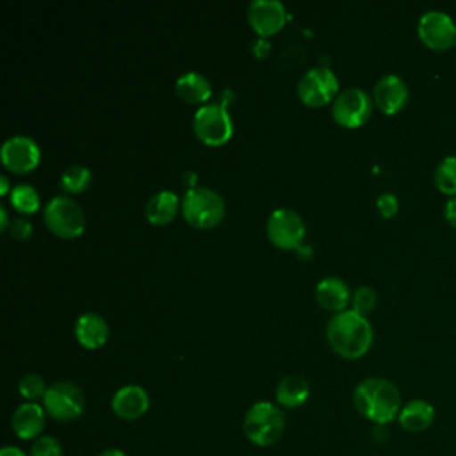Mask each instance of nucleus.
Segmentation results:
<instances>
[{
    "label": "nucleus",
    "mask_w": 456,
    "mask_h": 456,
    "mask_svg": "<svg viewBox=\"0 0 456 456\" xmlns=\"http://www.w3.org/2000/svg\"><path fill=\"white\" fill-rule=\"evenodd\" d=\"M372 326L369 319L356 310H342L330 317L326 324V340L342 358L354 360L363 356L372 344Z\"/></svg>",
    "instance_id": "nucleus-1"
},
{
    "label": "nucleus",
    "mask_w": 456,
    "mask_h": 456,
    "mask_svg": "<svg viewBox=\"0 0 456 456\" xmlns=\"http://www.w3.org/2000/svg\"><path fill=\"white\" fill-rule=\"evenodd\" d=\"M354 408L367 420L385 426L392 422L401 411L399 388L385 378H365L353 392Z\"/></svg>",
    "instance_id": "nucleus-2"
},
{
    "label": "nucleus",
    "mask_w": 456,
    "mask_h": 456,
    "mask_svg": "<svg viewBox=\"0 0 456 456\" xmlns=\"http://www.w3.org/2000/svg\"><path fill=\"white\" fill-rule=\"evenodd\" d=\"M242 429L251 444L269 447L276 444L285 431V413L269 401H258L246 411Z\"/></svg>",
    "instance_id": "nucleus-3"
},
{
    "label": "nucleus",
    "mask_w": 456,
    "mask_h": 456,
    "mask_svg": "<svg viewBox=\"0 0 456 456\" xmlns=\"http://www.w3.org/2000/svg\"><path fill=\"white\" fill-rule=\"evenodd\" d=\"M182 214L194 228H212L224 217V201L214 189L194 185L182 196Z\"/></svg>",
    "instance_id": "nucleus-4"
},
{
    "label": "nucleus",
    "mask_w": 456,
    "mask_h": 456,
    "mask_svg": "<svg viewBox=\"0 0 456 456\" xmlns=\"http://www.w3.org/2000/svg\"><path fill=\"white\" fill-rule=\"evenodd\" d=\"M46 228L62 239L77 237L86 228V214L82 207L69 196H53L43 208Z\"/></svg>",
    "instance_id": "nucleus-5"
},
{
    "label": "nucleus",
    "mask_w": 456,
    "mask_h": 456,
    "mask_svg": "<svg viewBox=\"0 0 456 456\" xmlns=\"http://www.w3.org/2000/svg\"><path fill=\"white\" fill-rule=\"evenodd\" d=\"M192 128L201 142L219 146L232 137L233 123L223 103H205L194 112Z\"/></svg>",
    "instance_id": "nucleus-6"
},
{
    "label": "nucleus",
    "mask_w": 456,
    "mask_h": 456,
    "mask_svg": "<svg viewBox=\"0 0 456 456\" xmlns=\"http://www.w3.org/2000/svg\"><path fill=\"white\" fill-rule=\"evenodd\" d=\"M43 408L52 419L59 422H69L82 415L86 408V397L75 383L57 381L48 387L43 397Z\"/></svg>",
    "instance_id": "nucleus-7"
},
{
    "label": "nucleus",
    "mask_w": 456,
    "mask_h": 456,
    "mask_svg": "<svg viewBox=\"0 0 456 456\" xmlns=\"http://www.w3.org/2000/svg\"><path fill=\"white\" fill-rule=\"evenodd\" d=\"M297 96L310 107H321L338 94V78L326 66L306 69L297 82Z\"/></svg>",
    "instance_id": "nucleus-8"
},
{
    "label": "nucleus",
    "mask_w": 456,
    "mask_h": 456,
    "mask_svg": "<svg viewBox=\"0 0 456 456\" xmlns=\"http://www.w3.org/2000/svg\"><path fill=\"white\" fill-rule=\"evenodd\" d=\"M372 114V100L362 87L340 91L331 103L333 119L346 128L362 126Z\"/></svg>",
    "instance_id": "nucleus-9"
},
{
    "label": "nucleus",
    "mask_w": 456,
    "mask_h": 456,
    "mask_svg": "<svg viewBox=\"0 0 456 456\" xmlns=\"http://www.w3.org/2000/svg\"><path fill=\"white\" fill-rule=\"evenodd\" d=\"M265 232L274 246L292 249L297 248L305 237V221L296 210L280 207L269 214Z\"/></svg>",
    "instance_id": "nucleus-10"
},
{
    "label": "nucleus",
    "mask_w": 456,
    "mask_h": 456,
    "mask_svg": "<svg viewBox=\"0 0 456 456\" xmlns=\"http://www.w3.org/2000/svg\"><path fill=\"white\" fill-rule=\"evenodd\" d=\"M419 39L431 50L444 52L456 45V23L444 11H428L417 23Z\"/></svg>",
    "instance_id": "nucleus-11"
},
{
    "label": "nucleus",
    "mask_w": 456,
    "mask_h": 456,
    "mask_svg": "<svg viewBox=\"0 0 456 456\" xmlns=\"http://www.w3.org/2000/svg\"><path fill=\"white\" fill-rule=\"evenodd\" d=\"M2 164L14 173H27L39 164L41 150L28 135H11L0 148Z\"/></svg>",
    "instance_id": "nucleus-12"
},
{
    "label": "nucleus",
    "mask_w": 456,
    "mask_h": 456,
    "mask_svg": "<svg viewBox=\"0 0 456 456\" xmlns=\"http://www.w3.org/2000/svg\"><path fill=\"white\" fill-rule=\"evenodd\" d=\"M248 20L258 36L267 37L283 27L287 11L280 0H253L248 5Z\"/></svg>",
    "instance_id": "nucleus-13"
},
{
    "label": "nucleus",
    "mask_w": 456,
    "mask_h": 456,
    "mask_svg": "<svg viewBox=\"0 0 456 456\" xmlns=\"http://www.w3.org/2000/svg\"><path fill=\"white\" fill-rule=\"evenodd\" d=\"M372 100L381 112L388 116L397 114L408 102V86L399 75H383L374 84Z\"/></svg>",
    "instance_id": "nucleus-14"
},
{
    "label": "nucleus",
    "mask_w": 456,
    "mask_h": 456,
    "mask_svg": "<svg viewBox=\"0 0 456 456\" xmlns=\"http://www.w3.org/2000/svg\"><path fill=\"white\" fill-rule=\"evenodd\" d=\"M110 408L121 420H135L148 411L150 395L139 385H123L114 392Z\"/></svg>",
    "instance_id": "nucleus-15"
},
{
    "label": "nucleus",
    "mask_w": 456,
    "mask_h": 456,
    "mask_svg": "<svg viewBox=\"0 0 456 456\" xmlns=\"http://www.w3.org/2000/svg\"><path fill=\"white\" fill-rule=\"evenodd\" d=\"M45 408L37 403L27 401L20 404L11 419V428L21 440H36L45 429Z\"/></svg>",
    "instance_id": "nucleus-16"
},
{
    "label": "nucleus",
    "mask_w": 456,
    "mask_h": 456,
    "mask_svg": "<svg viewBox=\"0 0 456 456\" xmlns=\"http://www.w3.org/2000/svg\"><path fill=\"white\" fill-rule=\"evenodd\" d=\"M75 338L87 349L102 347L109 338V326L100 314L84 312L77 317L73 326Z\"/></svg>",
    "instance_id": "nucleus-17"
},
{
    "label": "nucleus",
    "mask_w": 456,
    "mask_h": 456,
    "mask_svg": "<svg viewBox=\"0 0 456 456\" xmlns=\"http://www.w3.org/2000/svg\"><path fill=\"white\" fill-rule=\"evenodd\" d=\"M315 299L326 310L342 312L349 303V287L338 276H326L315 285Z\"/></svg>",
    "instance_id": "nucleus-18"
},
{
    "label": "nucleus",
    "mask_w": 456,
    "mask_h": 456,
    "mask_svg": "<svg viewBox=\"0 0 456 456\" xmlns=\"http://www.w3.org/2000/svg\"><path fill=\"white\" fill-rule=\"evenodd\" d=\"M397 420H399V426L404 429V431H410V433H420L424 429H428L433 420H435V406L424 399H413V401H408L399 415H397Z\"/></svg>",
    "instance_id": "nucleus-19"
},
{
    "label": "nucleus",
    "mask_w": 456,
    "mask_h": 456,
    "mask_svg": "<svg viewBox=\"0 0 456 456\" xmlns=\"http://www.w3.org/2000/svg\"><path fill=\"white\" fill-rule=\"evenodd\" d=\"M180 207H182V201L178 200V196L173 191L164 189L150 196L144 207V214L150 223L166 224L176 216Z\"/></svg>",
    "instance_id": "nucleus-20"
},
{
    "label": "nucleus",
    "mask_w": 456,
    "mask_h": 456,
    "mask_svg": "<svg viewBox=\"0 0 456 456\" xmlns=\"http://www.w3.org/2000/svg\"><path fill=\"white\" fill-rule=\"evenodd\" d=\"M176 93L187 103H203L210 98L212 87L205 75L198 71H185L176 78Z\"/></svg>",
    "instance_id": "nucleus-21"
},
{
    "label": "nucleus",
    "mask_w": 456,
    "mask_h": 456,
    "mask_svg": "<svg viewBox=\"0 0 456 456\" xmlns=\"http://www.w3.org/2000/svg\"><path fill=\"white\" fill-rule=\"evenodd\" d=\"M310 395V385L303 376L289 374L276 385V401L283 408H297Z\"/></svg>",
    "instance_id": "nucleus-22"
},
{
    "label": "nucleus",
    "mask_w": 456,
    "mask_h": 456,
    "mask_svg": "<svg viewBox=\"0 0 456 456\" xmlns=\"http://www.w3.org/2000/svg\"><path fill=\"white\" fill-rule=\"evenodd\" d=\"M91 182V171L89 167L82 166V164H71L68 166L59 178V187L64 192L75 194V192H82L84 189H87Z\"/></svg>",
    "instance_id": "nucleus-23"
},
{
    "label": "nucleus",
    "mask_w": 456,
    "mask_h": 456,
    "mask_svg": "<svg viewBox=\"0 0 456 456\" xmlns=\"http://www.w3.org/2000/svg\"><path fill=\"white\" fill-rule=\"evenodd\" d=\"M9 198H11V205L21 214H34L41 203L37 191L28 183L14 185Z\"/></svg>",
    "instance_id": "nucleus-24"
},
{
    "label": "nucleus",
    "mask_w": 456,
    "mask_h": 456,
    "mask_svg": "<svg viewBox=\"0 0 456 456\" xmlns=\"http://www.w3.org/2000/svg\"><path fill=\"white\" fill-rule=\"evenodd\" d=\"M436 189L447 196H456V157L442 159L435 169Z\"/></svg>",
    "instance_id": "nucleus-25"
},
{
    "label": "nucleus",
    "mask_w": 456,
    "mask_h": 456,
    "mask_svg": "<svg viewBox=\"0 0 456 456\" xmlns=\"http://www.w3.org/2000/svg\"><path fill=\"white\" fill-rule=\"evenodd\" d=\"M18 390H20V394H21L25 399H28V401L34 403L36 399L45 397L48 387H46L43 376H39V374H36V372H27V374H23L21 379L18 381Z\"/></svg>",
    "instance_id": "nucleus-26"
},
{
    "label": "nucleus",
    "mask_w": 456,
    "mask_h": 456,
    "mask_svg": "<svg viewBox=\"0 0 456 456\" xmlns=\"http://www.w3.org/2000/svg\"><path fill=\"white\" fill-rule=\"evenodd\" d=\"M351 301H353V310H356L358 314L365 315V314H369L370 310H374V306H376V303H378V294H376V290H374L372 287L362 285V287H358V289L353 292Z\"/></svg>",
    "instance_id": "nucleus-27"
},
{
    "label": "nucleus",
    "mask_w": 456,
    "mask_h": 456,
    "mask_svg": "<svg viewBox=\"0 0 456 456\" xmlns=\"http://www.w3.org/2000/svg\"><path fill=\"white\" fill-rule=\"evenodd\" d=\"M30 456H62V445L57 438L41 435L32 442Z\"/></svg>",
    "instance_id": "nucleus-28"
},
{
    "label": "nucleus",
    "mask_w": 456,
    "mask_h": 456,
    "mask_svg": "<svg viewBox=\"0 0 456 456\" xmlns=\"http://www.w3.org/2000/svg\"><path fill=\"white\" fill-rule=\"evenodd\" d=\"M376 207L381 212L383 217H394L399 210V201L397 196L392 192H381L376 200Z\"/></svg>",
    "instance_id": "nucleus-29"
},
{
    "label": "nucleus",
    "mask_w": 456,
    "mask_h": 456,
    "mask_svg": "<svg viewBox=\"0 0 456 456\" xmlns=\"http://www.w3.org/2000/svg\"><path fill=\"white\" fill-rule=\"evenodd\" d=\"M7 232H9V235H11L12 239H16V240H25V239H28L30 233H32V224H30L27 219H23V217H16V219H12V221L9 223Z\"/></svg>",
    "instance_id": "nucleus-30"
},
{
    "label": "nucleus",
    "mask_w": 456,
    "mask_h": 456,
    "mask_svg": "<svg viewBox=\"0 0 456 456\" xmlns=\"http://www.w3.org/2000/svg\"><path fill=\"white\" fill-rule=\"evenodd\" d=\"M444 217H445V221H447L452 228H456V196H452L451 200H447V203H445V207H444Z\"/></svg>",
    "instance_id": "nucleus-31"
},
{
    "label": "nucleus",
    "mask_w": 456,
    "mask_h": 456,
    "mask_svg": "<svg viewBox=\"0 0 456 456\" xmlns=\"http://www.w3.org/2000/svg\"><path fill=\"white\" fill-rule=\"evenodd\" d=\"M0 456H28L25 451H21L20 447H14V445H5L2 451H0Z\"/></svg>",
    "instance_id": "nucleus-32"
},
{
    "label": "nucleus",
    "mask_w": 456,
    "mask_h": 456,
    "mask_svg": "<svg viewBox=\"0 0 456 456\" xmlns=\"http://www.w3.org/2000/svg\"><path fill=\"white\" fill-rule=\"evenodd\" d=\"M11 191H12V189L9 187V180H7V176H5V175H2V176H0V194H7V192L11 194Z\"/></svg>",
    "instance_id": "nucleus-33"
},
{
    "label": "nucleus",
    "mask_w": 456,
    "mask_h": 456,
    "mask_svg": "<svg viewBox=\"0 0 456 456\" xmlns=\"http://www.w3.org/2000/svg\"><path fill=\"white\" fill-rule=\"evenodd\" d=\"M98 456H126L121 449H116V447H109V449H105L103 452H100Z\"/></svg>",
    "instance_id": "nucleus-34"
},
{
    "label": "nucleus",
    "mask_w": 456,
    "mask_h": 456,
    "mask_svg": "<svg viewBox=\"0 0 456 456\" xmlns=\"http://www.w3.org/2000/svg\"><path fill=\"white\" fill-rule=\"evenodd\" d=\"M0 217H2V230H7L9 221H7V212L4 207H0Z\"/></svg>",
    "instance_id": "nucleus-35"
}]
</instances>
